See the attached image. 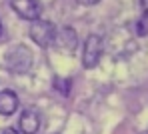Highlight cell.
<instances>
[{
  "label": "cell",
  "mask_w": 148,
  "mask_h": 134,
  "mask_svg": "<svg viewBox=\"0 0 148 134\" xmlns=\"http://www.w3.org/2000/svg\"><path fill=\"white\" fill-rule=\"evenodd\" d=\"M32 62H34V54L24 44L10 46L4 52V58H2L4 68L10 70V72H14V74H24V72H28L32 68Z\"/></svg>",
  "instance_id": "1"
},
{
  "label": "cell",
  "mask_w": 148,
  "mask_h": 134,
  "mask_svg": "<svg viewBox=\"0 0 148 134\" xmlns=\"http://www.w3.org/2000/svg\"><path fill=\"white\" fill-rule=\"evenodd\" d=\"M54 36H56V26L48 20L38 18L30 24V38L42 48H48L54 44Z\"/></svg>",
  "instance_id": "2"
},
{
  "label": "cell",
  "mask_w": 148,
  "mask_h": 134,
  "mask_svg": "<svg viewBox=\"0 0 148 134\" xmlns=\"http://www.w3.org/2000/svg\"><path fill=\"white\" fill-rule=\"evenodd\" d=\"M104 50L102 38L98 34H90L84 42V50H82V66L84 68H94L100 62V56Z\"/></svg>",
  "instance_id": "3"
},
{
  "label": "cell",
  "mask_w": 148,
  "mask_h": 134,
  "mask_svg": "<svg viewBox=\"0 0 148 134\" xmlns=\"http://www.w3.org/2000/svg\"><path fill=\"white\" fill-rule=\"evenodd\" d=\"M12 10L24 20H38L42 14V4L38 0H10Z\"/></svg>",
  "instance_id": "4"
},
{
  "label": "cell",
  "mask_w": 148,
  "mask_h": 134,
  "mask_svg": "<svg viewBox=\"0 0 148 134\" xmlns=\"http://www.w3.org/2000/svg\"><path fill=\"white\" fill-rule=\"evenodd\" d=\"M54 46L62 52L72 54L78 46V34L72 26H62L56 28V36H54Z\"/></svg>",
  "instance_id": "5"
},
{
  "label": "cell",
  "mask_w": 148,
  "mask_h": 134,
  "mask_svg": "<svg viewBox=\"0 0 148 134\" xmlns=\"http://www.w3.org/2000/svg\"><path fill=\"white\" fill-rule=\"evenodd\" d=\"M18 128L22 134H36L40 128V114L34 110V108H28L20 114V120H18Z\"/></svg>",
  "instance_id": "6"
},
{
  "label": "cell",
  "mask_w": 148,
  "mask_h": 134,
  "mask_svg": "<svg viewBox=\"0 0 148 134\" xmlns=\"http://www.w3.org/2000/svg\"><path fill=\"white\" fill-rule=\"evenodd\" d=\"M18 110V96L14 90H0V114L10 116Z\"/></svg>",
  "instance_id": "7"
},
{
  "label": "cell",
  "mask_w": 148,
  "mask_h": 134,
  "mask_svg": "<svg viewBox=\"0 0 148 134\" xmlns=\"http://www.w3.org/2000/svg\"><path fill=\"white\" fill-rule=\"evenodd\" d=\"M136 34H138V36H146L148 34V18L146 16H142V18L136 22Z\"/></svg>",
  "instance_id": "8"
},
{
  "label": "cell",
  "mask_w": 148,
  "mask_h": 134,
  "mask_svg": "<svg viewBox=\"0 0 148 134\" xmlns=\"http://www.w3.org/2000/svg\"><path fill=\"white\" fill-rule=\"evenodd\" d=\"M100 0H78V4H82V6H94V4H98Z\"/></svg>",
  "instance_id": "9"
},
{
  "label": "cell",
  "mask_w": 148,
  "mask_h": 134,
  "mask_svg": "<svg viewBox=\"0 0 148 134\" xmlns=\"http://www.w3.org/2000/svg\"><path fill=\"white\" fill-rule=\"evenodd\" d=\"M140 8H142V14L148 18V0H140Z\"/></svg>",
  "instance_id": "10"
},
{
  "label": "cell",
  "mask_w": 148,
  "mask_h": 134,
  "mask_svg": "<svg viewBox=\"0 0 148 134\" xmlns=\"http://www.w3.org/2000/svg\"><path fill=\"white\" fill-rule=\"evenodd\" d=\"M2 134H18V132H16V130H4Z\"/></svg>",
  "instance_id": "11"
},
{
  "label": "cell",
  "mask_w": 148,
  "mask_h": 134,
  "mask_svg": "<svg viewBox=\"0 0 148 134\" xmlns=\"http://www.w3.org/2000/svg\"><path fill=\"white\" fill-rule=\"evenodd\" d=\"M142 134H148V132H142Z\"/></svg>",
  "instance_id": "12"
}]
</instances>
